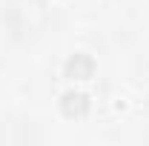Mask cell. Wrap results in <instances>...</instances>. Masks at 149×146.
<instances>
[{
  "mask_svg": "<svg viewBox=\"0 0 149 146\" xmlns=\"http://www.w3.org/2000/svg\"><path fill=\"white\" fill-rule=\"evenodd\" d=\"M63 74L69 80H89L95 74V60L89 55H72L63 66Z\"/></svg>",
  "mask_w": 149,
  "mask_h": 146,
  "instance_id": "cell-1",
  "label": "cell"
},
{
  "mask_svg": "<svg viewBox=\"0 0 149 146\" xmlns=\"http://www.w3.org/2000/svg\"><path fill=\"white\" fill-rule=\"evenodd\" d=\"M89 95H83V92H66L63 95V100H60V109L66 117H86L89 115Z\"/></svg>",
  "mask_w": 149,
  "mask_h": 146,
  "instance_id": "cell-2",
  "label": "cell"
}]
</instances>
